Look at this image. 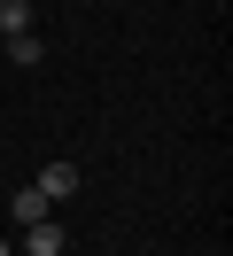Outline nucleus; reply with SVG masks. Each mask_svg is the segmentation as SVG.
Masks as SVG:
<instances>
[{
    "instance_id": "f257e3e1",
    "label": "nucleus",
    "mask_w": 233,
    "mask_h": 256,
    "mask_svg": "<svg viewBox=\"0 0 233 256\" xmlns=\"http://www.w3.org/2000/svg\"><path fill=\"white\" fill-rule=\"evenodd\" d=\"M31 186L47 194V210H55V202H70V194H78V163H47V171L31 178Z\"/></svg>"
},
{
    "instance_id": "20e7f679",
    "label": "nucleus",
    "mask_w": 233,
    "mask_h": 256,
    "mask_svg": "<svg viewBox=\"0 0 233 256\" xmlns=\"http://www.w3.org/2000/svg\"><path fill=\"white\" fill-rule=\"evenodd\" d=\"M8 62H16V70H39V32H16V39H8Z\"/></svg>"
},
{
    "instance_id": "423d86ee",
    "label": "nucleus",
    "mask_w": 233,
    "mask_h": 256,
    "mask_svg": "<svg viewBox=\"0 0 233 256\" xmlns=\"http://www.w3.org/2000/svg\"><path fill=\"white\" fill-rule=\"evenodd\" d=\"M0 256H8V240H0Z\"/></svg>"
},
{
    "instance_id": "7ed1b4c3",
    "label": "nucleus",
    "mask_w": 233,
    "mask_h": 256,
    "mask_svg": "<svg viewBox=\"0 0 233 256\" xmlns=\"http://www.w3.org/2000/svg\"><path fill=\"white\" fill-rule=\"evenodd\" d=\"M8 218H16V225H39V218H55V210H47V194H39V186H24V194L8 202Z\"/></svg>"
},
{
    "instance_id": "39448f33",
    "label": "nucleus",
    "mask_w": 233,
    "mask_h": 256,
    "mask_svg": "<svg viewBox=\"0 0 233 256\" xmlns=\"http://www.w3.org/2000/svg\"><path fill=\"white\" fill-rule=\"evenodd\" d=\"M0 32H8V39L31 32V0H0Z\"/></svg>"
},
{
    "instance_id": "f03ea898",
    "label": "nucleus",
    "mask_w": 233,
    "mask_h": 256,
    "mask_svg": "<svg viewBox=\"0 0 233 256\" xmlns=\"http://www.w3.org/2000/svg\"><path fill=\"white\" fill-rule=\"evenodd\" d=\"M70 240H62V225L55 218H39V225H24V256H62Z\"/></svg>"
}]
</instances>
